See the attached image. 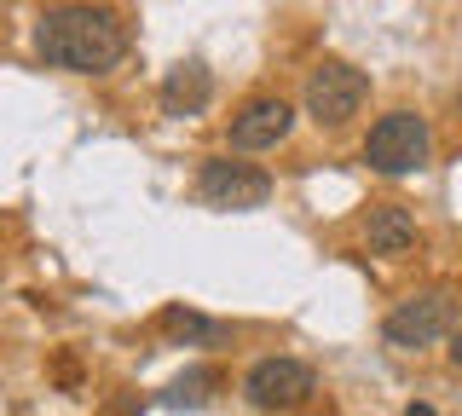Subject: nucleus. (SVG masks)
<instances>
[{
  "instance_id": "f8f14e48",
  "label": "nucleus",
  "mask_w": 462,
  "mask_h": 416,
  "mask_svg": "<svg viewBox=\"0 0 462 416\" xmlns=\"http://www.w3.org/2000/svg\"><path fill=\"white\" fill-rule=\"evenodd\" d=\"M451 365L462 370V329H457V336H451Z\"/></svg>"
},
{
  "instance_id": "9b49d317",
  "label": "nucleus",
  "mask_w": 462,
  "mask_h": 416,
  "mask_svg": "<svg viewBox=\"0 0 462 416\" xmlns=\"http://www.w3.org/2000/svg\"><path fill=\"white\" fill-rule=\"evenodd\" d=\"M156 324H162L168 336H180V341H214V336H220V324L202 319V312H191V307H168Z\"/></svg>"
},
{
  "instance_id": "4468645a",
  "label": "nucleus",
  "mask_w": 462,
  "mask_h": 416,
  "mask_svg": "<svg viewBox=\"0 0 462 416\" xmlns=\"http://www.w3.org/2000/svg\"><path fill=\"white\" fill-rule=\"evenodd\" d=\"M0 237H6V220H0Z\"/></svg>"
},
{
  "instance_id": "ddd939ff",
  "label": "nucleus",
  "mask_w": 462,
  "mask_h": 416,
  "mask_svg": "<svg viewBox=\"0 0 462 416\" xmlns=\"http://www.w3.org/2000/svg\"><path fill=\"white\" fill-rule=\"evenodd\" d=\"M404 416H439V411H433V405H411V411H404Z\"/></svg>"
},
{
  "instance_id": "9d476101",
  "label": "nucleus",
  "mask_w": 462,
  "mask_h": 416,
  "mask_svg": "<svg viewBox=\"0 0 462 416\" xmlns=\"http://www.w3.org/2000/svg\"><path fill=\"white\" fill-rule=\"evenodd\" d=\"M226 376L214 365H197V370H185V376H173L168 387H162V405L168 411H197V405H208L214 399V387H220Z\"/></svg>"
},
{
  "instance_id": "423d86ee",
  "label": "nucleus",
  "mask_w": 462,
  "mask_h": 416,
  "mask_svg": "<svg viewBox=\"0 0 462 416\" xmlns=\"http://www.w3.org/2000/svg\"><path fill=\"white\" fill-rule=\"evenodd\" d=\"M312 393H318V376L300 358H260V365H249V376H243V399L254 411H295Z\"/></svg>"
},
{
  "instance_id": "6e6552de",
  "label": "nucleus",
  "mask_w": 462,
  "mask_h": 416,
  "mask_svg": "<svg viewBox=\"0 0 462 416\" xmlns=\"http://www.w3.org/2000/svg\"><path fill=\"white\" fill-rule=\"evenodd\" d=\"M208 98H214V76H208L202 59H185V64L168 69V81H162V110L168 116H202Z\"/></svg>"
},
{
  "instance_id": "0eeeda50",
  "label": "nucleus",
  "mask_w": 462,
  "mask_h": 416,
  "mask_svg": "<svg viewBox=\"0 0 462 416\" xmlns=\"http://www.w3.org/2000/svg\"><path fill=\"white\" fill-rule=\"evenodd\" d=\"M289 127H295V110L283 105V98H249V105L237 110V122H231V145L237 151H272L289 139Z\"/></svg>"
},
{
  "instance_id": "39448f33",
  "label": "nucleus",
  "mask_w": 462,
  "mask_h": 416,
  "mask_svg": "<svg viewBox=\"0 0 462 416\" xmlns=\"http://www.w3.org/2000/svg\"><path fill=\"white\" fill-rule=\"evenodd\" d=\"M197 197H202L208 208L243 214V208H260V203L272 197V174H266V168H254V162L214 156V162H202V174H197Z\"/></svg>"
},
{
  "instance_id": "2eb2a0df",
  "label": "nucleus",
  "mask_w": 462,
  "mask_h": 416,
  "mask_svg": "<svg viewBox=\"0 0 462 416\" xmlns=\"http://www.w3.org/2000/svg\"><path fill=\"white\" fill-rule=\"evenodd\" d=\"M457 110H462V93H457Z\"/></svg>"
},
{
  "instance_id": "1a4fd4ad",
  "label": "nucleus",
  "mask_w": 462,
  "mask_h": 416,
  "mask_svg": "<svg viewBox=\"0 0 462 416\" xmlns=\"http://www.w3.org/2000/svg\"><path fill=\"white\" fill-rule=\"evenodd\" d=\"M365 243L370 254H382V261H399V254L416 249V220L404 203H375L370 220H365Z\"/></svg>"
},
{
  "instance_id": "20e7f679",
  "label": "nucleus",
  "mask_w": 462,
  "mask_h": 416,
  "mask_svg": "<svg viewBox=\"0 0 462 416\" xmlns=\"http://www.w3.org/2000/svg\"><path fill=\"white\" fill-rule=\"evenodd\" d=\"M370 98V76L341 59H324L307 76V116L318 127H341L346 116H358V105Z\"/></svg>"
},
{
  "instance_id": "f257e3e1",
  "label": "nucleus",
  "mask_w": 462,
  "mask_h": 416,
  "mask_svg": "<svg viewBox=\"0 0 462 416\" xmlns=\"http://www.w3.org/2000/svg\"><path fill=\"white\" fill-rule=\"evenodd\" d=\"M35 52L69 76H105L127 59V23L110 6H52L35 23Z\"/></svg>"
},
{
  "instance_id": "f03ea898",
  "label": "nucleus",
  "mask_w": 462,
  "mask_h": 416,
  "mask_svg": "<svg viewBox=\"0 0 462 416\" xmlns=\"http://www.w3.org/2000/svg\"><path fill=\"white\" fill-rule=\"evenodd\" d=\"M428 151H433V134H428V122L416 116V110H387L365 139V162L375 174H387V180L416 174V168L428 162Z\"/></svg>"
},
{
  "instance_id": "7ed1b4c3",
  "label": "nucleus",
  "mask_w": 462,
  "mask_h": 416,
  "mask_svg": "<svg viewBox=\"0 0 462 416\" xmlns=\"http://www.w3.org/2000/svg\"><path fill=\"white\" fill-rule=\"evenodd\" d=\"M451 324H457V300L445 290H428V295H411V300H399V307L387 312V319H382V341L399 347V353H422V347H433V341L451 336Z\"/></svg>"
}]
</instances>
